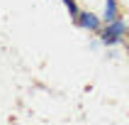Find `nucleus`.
I'll return each mask as SVG.
<instances>
[{
	"label": "nucleus",
	"mask_w": 129,
	"mask_h": 125,
	"mask_svg": "<svg viewBox=\"0 0 129 125\" xmlns=\"http://www.w3.org/2000/svg\"><path fill=\"white\" fill-rule=\"evenodd\" d=\"M63 5H66V10H68V15H71V20L76 22V20H78V15H80L78 5H76V0H63Z\"/></svg>",
	"instance_id": "4"
},
{
	"label": "nucleus",
	"mask_w": 129,
	"mask_h": 125,
	"mask_svg": "<svg viewBox=\"0 0 129 125\" xmlns=\"http://www.w3.org/2000/svg\"><path fill=\"white\" fill-rule=\"evenodd\" d=\"M124 32H127V25H124L122 20H112V22H107V27L100 32V39H102V44L112 47V44H117L124 37Z\"/></svg>",
	"instance_id": "1"
},
{
	"label": "nucleus",
	"mask_w": 129,
	"mask_h": 125,
	"mask_svg": "<svg viewBox=\"0 0 129 125\" xmlns=\"http://www.w3.org/2000/svg\"><path fill=\"white\" fill-rule=\"evenodd\" d=\"M76 25L83 29H90V32H100V17L93 12H80L78 20H76Z\"/></svg>",
	"instance_id": "2"
},
{
	"label": "nucleus",
	"mask_w": 129,
	"mask_h": 125,
	"mask_svg": "<svg viewBox=\"0 0 129 125\" xmlns=\"http://www.w3.org/2000/svg\"><path fill=\"white\" fill-rule=\"evenodd\" d=\"M102 20H105V22L119 20V7H117V0H105V12H102Z\"/></svg>",
	"instance_id": "3"
}]
</instances>
